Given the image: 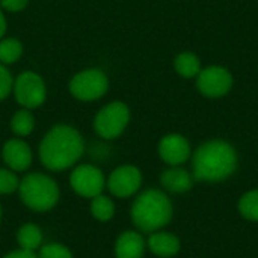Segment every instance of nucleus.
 Wrapping results in <instances>:
<instances>
[{"label": "nucleus", "mask_w": 258, "mask_h": 258, "mask_svg": "<svg viewBox=\"0 0 258 258\" xmlns=\"http://www.w3.org/2000/svg\"><path fill=\"white\" fill-rule=\"evenodd\" d=\"M237 162V151L231 144L222 139H212L195 150L192 175L198 181H224L236 172Z\"/></svg>", "instance_id": "nucleus-1"}, {"label": "nucleus", "mask_w": 258, "mask_h": 258, "mask_svg": "<svg viewBox=\"0 0 258 258\" xmlns=\"http://www.w3.org/2000/svg\"><path fill=\"white\" fill-rule=\"evenodd\" d=\"M85 141L79 130L71 125H54L39 144L41 163L50 171H63L71 168L83 154Z\"/></svg>", "instance_id": "nucleus-2"}, {"label": "nucleus", "mask_w": 258, "mask_h": 258, "mask_svg": "<svg viewBox=\"0 0 258 258\" xmlns=\"http://www.w3.org/2000/svg\"><path fill=\"white\" fill-rule=\"evenodd\" d=\"M172 203L168 195L159 189L142 192L132 207L133 224L142 233H154L166 227L172 219Z\"/></svg>", "instance_id": "nucleus-3"}, {"label": "nucleus", "mask_w": 258, "mask_h": 258, "mask_svg": "<svg viewBox=\"0 0 258 258\" xmlns=\"http://www.w3.org/2000/svg\"><path fill=\"white\" fill-rule=\"evenodd\" d=\"M21 201L35 212H48L59 200V187L48 175L33 172L26 175L18 186Z\"/></svg>", "instance_id": "nucleus-4"}, {"label": "nucleus", "mask_w": 258, "mask_h": 258, "mask_svg": "<svg viewBox=\"0 0 258 258\" xmlns=\"http://www.w3.org/2000/svg\"><path fill=\"white\" fill-rule=\"evenodd\" d=\"M128 121V106L122 101H112L97 112L94 118V130L103 139H115L124 133Z\"/></svg>", "instance_id": "nucleus-5"}, {"label": "nucleus", "mask_w": 258, "mask_h": 258, "mask_svg": "<svg viewBox=\"0 0 258 258\" xmlns=\"http://www.w3.org/2000/svg\"><path fill=\"white\" fill-rule=\"evenodd\" d=\"M70 94L79 101L100 100L109 89L107 76L98 68H88L77 73L68 83Z\"/></svg>", "instance_id": "nucleus-6"}, {"label": "nucleus", "mask_w": 258, "mask_h": 258, "mask_svg": "<svg viewBox=\"0 0 258 258\" xmlns=\"http://www.w3.org/2000/svg\"><path fill=\"white\" fill-rule=\"evenodd\" d=\"M14 97L23 109L39 107L47 97V88L39 74L24 71L14 80Z\"/></svg>", "instance_id": "nucleus-7"}, {"label": "nucleus", "mask_w": 258, "mask_h": 258, "mask_svg": "<svg viewBox=\"0 0 258 258\" xmlns=\"http://www.w3.org/2000/svg\"><path fill=\"white\" fill-rule=\"evenodd\" d=\"M233 86L231 73L219 65H212L200 71L197 76V88L207 98H221L230 92Z\"/></svg>", "instance_id": "nucleus-8"}, {"label": "nucleus", "mask_w": 258, "mask_h": 258, "mask_svg": "<svg viewBox=\"0 0 258 258\" xmlns=\"http://www.w3.org/2000/svg\"><path fill=\"white\" fill-rule=\"evenodd\" d=\"M70 184L76 194L92 200V198L101 195V192L106 186V180H104L103 172L97 166L80 165L73 171V174L70 177Z\"/></svg>", "instance_id": "nucleus-9"}, {"label": "nucleus", "mask_w": 258, "mask_h": 258, "mask_svg": "<svg viewBox=\"0 0 258 258\" xmlns=\"http://www.w3.org/2000/svg\"><path fill=\"white\" fill-rule=\"evenodd\" d=\"M142 184V174L133 165L116 168L107 180V187L112 195L118 198H128L135 195Z\"/></svg>", "instance_id": "nucleus-10"}, {"label": "nucleus", "mask_w": 258, "mask_h": 258, "mask_svg": "<svg viewBox=\"0 0 258 258\" xmlns=\"http://www.w3.org/2000/svg\"><path fill=\"white\" fill-rule=\"evenodd\" d=\"M190 154L192 150L189 141L178 133L166 135L159 142V156L169 166L183 165L184 162L189 160Z\"/></svg>", "instance_id": "nucleus-11"}, {"label": "nucleus", "mask_w": 258, "mask_h": 258, "mask_svg": "<svg viewBox=\"0 0 258 258\" xmlns=\"http://www.w3.org/2000/svg\"><path fill=\"white\" fill-rule=\"evenodd\" d=\"M3 160L9 166V169L21 172L26 171L32 163V151L30 147L21 139H9L3 145Z\"/></svg>", "instance_id": "nucleus-12"}, {"label": "nucleus", "mask_w": 258, "mask_h": 258, "mask_svg": "<svg viewBox=\"0 0 258 258\" xmlns=\"http://www.w3.org/2000/svg\"><path fill=\"white\" fill-rule=\"evenodd\" d=\"M194 175L180 166H171L160 174V184L165 190L172 194L189 192L194 186Z\"/></svg>", "instance_id": "nucleus-13"}, {"label": "nucleus", "mask_w": 258, "mask_h": 258, "mask_svg": "<svg viewBox=\"0 0 258 258\" xmlns=\"http://www.w3.org/2000/svg\"><path fill=\"white\" fill-rule=\"evenodd\" d=\"M148 248L157 257L171 258L180 252V240L175 234L166 231H154L148 239Z\"/></svg>", "instance_id": "nucleus-14"}, {"label": "nucleus", "mask_w": 258, "mask_h": 258, "mask_svg": "<svg viewBox=\"0 0 258 258\" xmlns=\"http://www.w3.org/2000/svg\"><path fill=\"white\" fill-rule=\"evenodd\" d=\"M145 252V240L136 231L122 233L115 245L116 258H142Z\"/></svg>", "instance_id": "nucleus-15"}, {"label": "nucleus", "mask_w": 258, "mask_h": 258, "mask_svg": "<svg viewBox=\"0 0 258 258\" xmlns=\"http://www.w3.org/2000/svg\"><path fill=\"white\" fill-rule=\"evenodd\" d=\"M17 242L21 249L35 252L42 243V233L35 224H26L18 230Z\"/></svg>", "instance_id": "nucleus-16"}, {"label": "nucleus", "mask_w": 258, "mask_h": 258, "mask_svg": "<svg viewBox=\"0 0 258 258\" xmlns=\"http://www.w3.org/2000/svg\"><path fill=\"white\" fill-rule=\"evenodd\" d=\"M174 67L175 71L184 77V79H192L197 77L201 71V60L197 54L190 53V51H184L180 53L175 60H174Z\"/></svg>", "instance_id": "nucleus-17"}, {"label": "nucleus", "mask_w": 258, "mask_h": 258, "mask_svg": "<svg viewBox=\"0 0 258 258\" xmlns=\"http://www.w3.org/2000/svg\"><path fill=\"white\" fill-rule=\"evenodd\" d=\"M23 54V44L17 38L0 39V63L11 65L15 63Z\"/></svg>", "instance_id": "nucleus-18"}, {"label": "nucleus", "mask_w": 258, "mask_h": 258, "mask_svg": "<svg viewBox=\"0 0 258 258\" xmlns=\"http://www.w3.org/2000/svg\"><path fill=\"white\" fill-rule=\"evenodd\" d=\"M11 128L17 136H29L35 128V118L29 109H21L11 118Z\"/></svg>", "instance_id": "nucleus-19"}, {"label": "nucleus", "mask_w": 258, "mask_h": 258, "mask_svg": "<svg viewBox=\"0 0 258 258\" xmlns=\"http://www.w3.org/2000/svg\"><path fill=\"white\" fill-rule=\"evenodd\" d=\"M239 213L246 221L258 222V189L243 194L239 200Z\"/></svg>", "instance_id": "nucleus-20"}, {"label": "nucleus", "mask_w": 258, "mask_h": 258, "mask_svg": "<svg viewBox=\"0 0 258 258\" xmlns=\"http://www.w3.org/2000/svg\"><path fill=\"white\" fill-rule=\"evenodd\" d=\"M91 213L95 219L106 222L110 221L115 215V204L112 203V200H109L104 195H98L95 198H92L91 203Z\"/></svg>", "instance_id": "nucleus-21"}, {"label": "nucleus", "mask_w": 258, "mask_h": 258, "mask_svg": "<svg viewBox=\"0 0 258 258\" xmlns=\"http://www.w3.org/2000/svg\"><path fill=\"white\" fill-rule=\"evenodd\" d=\"M20 181L12 169H0V195H9L18 190Z\"/></svg>", "instance_id": "nucleus-22"}, {"label": "nucleus", "mask_w": 258, "mask_h": 258, "mask_svg": "<svg viewBox=\"0 0 258 258\" xmlns=\"http://www.w3.org/2000/svg\"><path fill=\"white\" fill-rule=\"evenodd\" d=\"M38 258H73L68 248L59 243H50L45 245L39 249V257Z\"/></svg>", "instance_id": "nucleus-23"}, {"label": "nucleus", "mask_w": 258, "mask_h": 258, "mask_svg": "<svg viewBox=\"0 0 258 258\" xmlns=\"http://www.w3.org/2000/svg\"><path fill=\"white\" fill-rule=\"evenodd\" d=\"M12 88H14L12 74L3 63H0V101L9 97V94L12 92Z\"/></svg>", "instance_id": "nucleus-24"}, {"label": "nucleus", "mask_w": 258, "mask_h": 258, "mask_svg": "<svg viewBox=\"0 0 258 258\" xmlns=\"http://www.w3.org/2000/svg\"><path fill=\"white\" fill-rule=\"evenodd\" d=\"M29 0H0L2 9L8 12H20L27 6Z\"/></svg>", "instance_id": "nucleus-25"}, {"label": "nucleus", "mask_w": 258, "mask_h": 258, "mask_svg": "<svg viewBox=\"0 0 258 258\" xmlns=\"http://www.w3.org/2000/svg\"><path fill=\"white\" fill-rule=\"evenodd\" d=\"M5 258H38V257L35 255V252H29V251L20 249V251H14V252L8 254Z\"/></svg>", "instance_id": "nucleus-26"}, {"label": "nucleus", "mask_w": 258, "mask_h": 258, "mask_svg": "<svg viewBox=\"0 0 258 258\" xmlns=\"http://www.w3.org/2000/svg\"><path fill=\"white\" fill-rule=\"evenodd\" d=\"M6 18H5V15H3V12H2V9H0V39L5 36V33H6Z\"/></svg>", "instance_id": "nucleus-27"}, {"label": "nucleus", "mask_w": 258, "mask_h": 258, "mask_svg": "<svg viewBox=\"0 0 258 258\" xmlns=\"http://www.w3.org/2000/svg\"><path fill=\"white\" fill-rule=\"evenodd\" d=\"M0 221H2V207H0Z\"/></svg>", "instance_id": "nucleus-28"}]
</instances>
